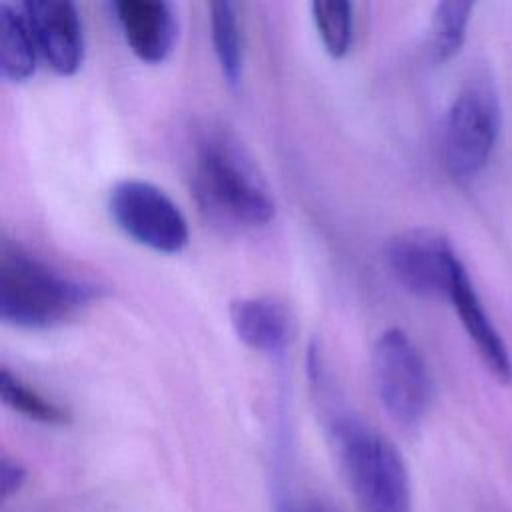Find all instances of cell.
Returning a JSON list of instances; mask_svg holds the SVG:
<instances>
[{
  "label": "cell",
  "instance_id": "9a60e30c",
  "mask_svg": "<svg viewBox=\"0 0 512 512\" xmlns=\"http://www.w3.org/2000/svg\"><path fill=\"white\" fill-rule=\"evenodd\" d=\"M0 396L8 408L24 414L30 420L42 424H66L70 420L66 408L48 400L38 390L30 388L8 368L0 370Z\"/></svg>",
  "mask_w": 512,
  "mask_h": 512
},
{
  "label": "cell",
  "instance_id": "4fadbf2b",
  "mask_svg": "<svg viewBox=\"0 0 512 512\" xmlns=\"http://www.w3.org/2000/svg\"><path fill=\"white\" fill-rule=\"evenodd\" d=\"M210 38L222 76L230 86H238L244 70V34L238 6L228 0L208 4Z\"/></svg>",
  "mask_w": 512,
  "mask_h": 512
},
{
  "label": "cell",
  "instance_id": "5bb4252c",
  "mask_svg": "<svg viewBox=\"0 0 512 512\" xmlns=\"http://www.w3.org/2000/svg\"><path fill=\"white\" fill-rule=\"evenodd\" d=\"M474 4L468 0L438 2L430 16L426 50L434 62H446L458 54L466 40Z\"/></svg>",
  "mask_w": 512,
  "mask_h": 512
},
{
  "label": "cell",
  "instance_id": "2e32d148",
  "mask_svg": "<svg viewBox=\"0 0 512 512\" xmlns=\"http://www.w3.org/2000/svg\"><path fill=\"white\" fill-rule=\"evenodd\" d=\"M312 18L324 50L332 58H342L350 50L354 30V8L344 0L312 2Z\"/></svg>",
  "mask_w": 512,
  "mask_h": 512
},
{
  "label": "cell",
  "instance_id": "52a82bcc",
  "mask_svg": "<svg viewBox=\"0 0 512 512\" xmlns=\"http://www.w3.org/2000/svg\"><path fill=\"white\" fill-rule=\"evenodd\" d=\"M384 260L394 280L418 298H446L462 264L450 242L432 230H408L384 248Z\"/></svg>",
  "mask_w": 512,
  "mask_h": 512
},
{
  "label": "cell",
  "instance_id": "277c9868",
  "mask_svg": "<svg viewBox=\"0 0 512 512\" xmlns=\"http://www.w3.org/2000/svg\"><path fill=\"white\" fill-rule=\"evenodd\" d=\"M500 100L486 76L468 80L452 100L442 126V156L454 178L478 174L498 140Z\"/></svg>",
  "mask_w": 512,
  "mask_h": 512
},
{
  "label": "cell",
  "instance_id": "8fae6325",
  "mask_svg": "<svg viewBox=\"0 0 512 512\" xmlns=\"http://www.w3.org/2000/svg\"><path fill=\"white\" fill-rule=\"evenodd\" d=\"M230 322L236 336L262 354H282L292 336L288 310L268 296H246L230 304Z\"/></svg>",
  "mask_w": 512,
  "mask_h": 512
},
{
  "label": "cell",
  "instance_id": "7c38bea8",
  "mask_svg": "<svg viewBox=\"0 0 512 512\" xmlns=\"http://www.w3.org/2000/svg\"><path fill=\"white\" fill-rule=\"evenodd\" d=\"M38 46L20 8L0 4V76L10 84H22L36 72Z\"/></svg>",
  "mask_w": 512,
  "mask_h": 512
},
{
  "label": "cell",
  "instance_id": "30bf717a",
  "mask_svg": "<svg viewBox=\"0 0 512 512\" xmlns=\"http://www.w3.org/2000/svg\"><path fill=\"white\" fill-rule=\"evenodd\" d=\"M448 300L452 302L466 334L474 342L478 354L482 356L494 378L502 384L512 382V358L508 354V348L494 324L490 322L464 264H460L454 274Z\"/></svg>",
  "mask_w": 512,
  "mask_h": 512
},
{
  "label": "cell",
  "instance_id": "ac0fdd59",
  "mask_svg": "<svg viewBox=\"0 0 512 512\" xmlns=\"http://www.w3.org/2000/svg\"><path fill=\"white\" fill-rule=\"evenodd\" d=\"M26 480V468L8 458V456H2L0 460V492H2V498H8L10 494H14Z\"/></svg>",
  "mask_w": 512,
  "mask_h": 512
},
{
  "label": "cell",
  "instance_id": "e0dca14e",
  "mask_svg": "<svg viewBox=\"0 0 512 512\" xmlns=\"http://www.w3.org/2000/svg\"><path fill=\"white\" fill-rule=\"evenodd\" d=\"M276 512H338L316 496L282 494L276 498Z\"/></svg>",
  "mask_w": 512,
  "mask_h": 512
},
{
  "label": "cell",
  "instance_id": "8992f818",
  "mask_svg": "<svg viewBox=\"0 0 512 512\" xmlns=\"http://www.w3.org/2000/svg\"><path fill=\"white\" fill-rule=\"evenodd\" d=\"M116 226L134 242L162 254H176L188 244V222L180 206L156 184L122 180L108 196Z\"/></svg>",
  "mask_w": 512,
  "mask_h": 512
},
{
  "label": "cell",
  "instance_id": "5b68a950",
  "mask_svg": "<svg viewBox=\"0 0 512 512\" xmlns=\"http://www.w3.org/2000/svg\"><path fill=\"white\" fill-rule=\"evenodd\" d=\"M372 380L386 414L402 428H416L432 402V378L428 366L398 326L386 328L372 348Z\"/></svg>",
  "mask_w": 512,
  "mask_h": 512
},
{
  "label": "cell",
  "instance_id": "3957f363",
  "mask_svg": "<svg viewBox=\"0 0 512 512\" xmlns=\"http://www.w3.org/2000/svg\"><path fill=\"white\" fill-rule=\"evenodd\" d=\"M328 438L360 512H412V486L400 450L354 414H336Z\"/></svg>",
  "mask_w": 512,
  "mask_h": 512
},
{
  "label": "cell",
  "instance_id": "7a4b0ae2",
  "mask_svg": "<svg viewBox=\"0 0 512 512\" xmlns=\"http://www.w3.org/2000/svg\"><path fill=\"white\" fill-rule=\"evenodd\" d=\"M192 186L198 204L220 224L256 228L274 218L276 204L264 176L228 132L200 138Z\"/></svg>",
  "mask_w": 512,
  "mask_h": 512
},
{
  "label": "cell",
  "instance_id": "9c48e42d",
  "mask_svg": "<svg viewBox=\"0 0 512 512\" xmlns=\"http://www.w3.org/2000/svg\"><path fill=\"white\" fill-rule=\"evenodd\" d=\"M132 54L146 64L168 60L178 38L174 6L164 0H114L110 4Z\"/></svg>",
  "mask_w": 512,
  "mask_h": 512
},
{
  "label": "cell",
  "instance_id": "ba28073f",
  "mask_svg": "<svg viewBox=\"0 0 512 512\" xmlns=\"http://www.w3.org/2000/svg\"><path fill=\"white\" fill-rule=\"evenodd\" d=\"M38 52L50 68L72 76L84 60V30L76 4L68 0H28L20 4Z\"/></svg>",
  "mask_w": 512,
  "mask_h": 512
},
{
  "label": "cell",
  "instance_id": "6da1fadb",
  "mask_svg": "<svg viewBox=\"0 0 512 512\" xmlns=\"http://www.w3.org/2000/svg\"><path fill=\"white\" fill-rule=\"evenodd\" d=\"M102 296L92 280L64 272L26 248L2 242L0 320L8 326L44 330L58 326Z\"/></svg>",
  "mask_w": 512,
  "mask_h": 512
}]
</instances>
